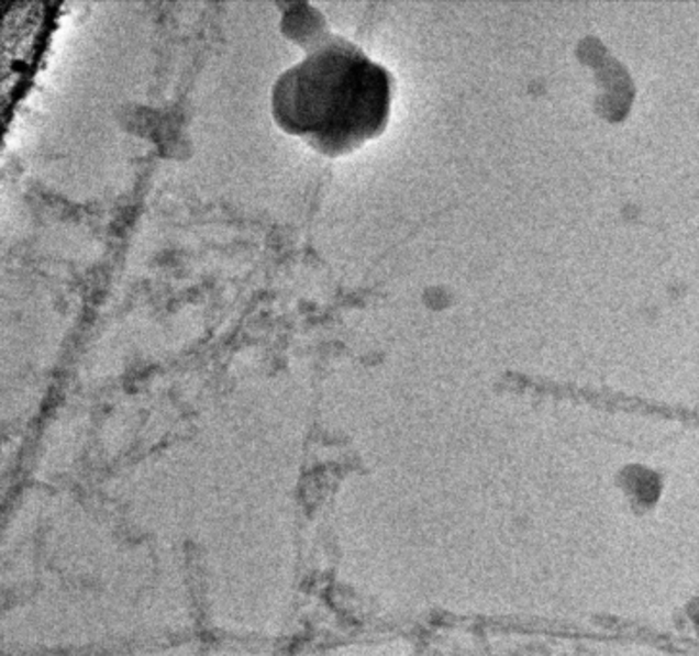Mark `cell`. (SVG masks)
<instances>
[{
	"instance_id": "cell-1",
	"label": "cell",
	"mask_w": 699,
	"mask_h": 656,
	"mask_svg": "<svg viewBox=\"0 0 699 656\" xmlns=\"http://www.w3.org/2000/svg\"><path fill=\"white\" fill-rule=\"evenodd\" d=\"M309 41L303 60L274 84V122L322 156L351 155L386 132L393 76L342 35L324 30Z\"/></svg>"
},
{
	"instance_id": "cell-2",
	"label": "cell",
	"mask_w": 699,
	"mask_h": 656,
	"mask_svg": "<svg viewBox=\"0 0 699 656\" xmlns=\"http://www.w3.org/2000/svg\"><path fill=\"white\" fill-rule=\"evenodd\" d=\"M621 489L636 509H652L655 502L659 501L663 491V481L655 471L647 468H629L622 471Z\"/></svg>"
}]
</instances>
